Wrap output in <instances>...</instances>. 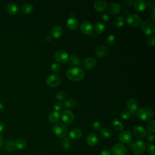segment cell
Listing matches in <instances>:
<instances>
[{"instance_id": "f1b7e54d", "label": "cell", "mask_w": 155, "mask_h": 155, "mask_svg": "<svg viewBox=\"0 0 155 155\" xmlns=\"http://www.w3.org/2000/svg\"><path fill=\"white\" fill-rule=\"evenodd\" d=\"M69 62L71 65H75V66H79L81 64V61L79 58L76 55H71V57L69 58Z\"/></svg>"}, {"instance_id": "6da1fadb", "label": "cell", "mask_w": 155, "mask_h": 155, "mask_svg": "<svg viewBox=\"0 0 155 155\" xmlns=\"http://www.w3.org/2000/svg\"><path fill=\"white\" fill-rule=\"evenodd\" d=\"M67 77L72 81H79L84 77V71L79 67H74L69 68L67 71Z\"/></svg>"}, {"instance_id": "f907efd6", "label": "cell", "mask_w": 155, "mask_h": 155, "mask_svg": "<svg viewBox=\"0 0 155 155\" xmlns=\"http://www.w3.org/2000/svg\"><path fill=\"white\" fill-rule=\"evenodd\" d=\"M154 10H155V7H154L151 11V18L152 20L154 22L155 21V18H154Z\"/></svg>"}, {"instance_id": "d6a6232c", "label": "cell", "mask_w": 155, "mask_h": 155, "mask_svg": "<svg viewBox=\"0 0 155 155\" xmlns=\"http://www.w3.org/2000/svg\"><path fill=\"white\" fill-rule=\"evenodd\" d=\"M113 126L114 130L117 131H121L124 129V126L117 119H114L113 122Z\"/></svg>"}, {"instance_id": "ba28073f", "label": "cell", "mask_w": 155, "mask_h": 155, "mask_svg": "<svg viewBox=\"0 0 155 155\" xmlns=\"http://www.w3.org/2000/svg\"><path fill=\"white\" fill-rule=\"evenodd\" d=\"M46 82L49 87H56L61 83V78L58 74H53L47 77Z\"/></svg>"}, {"instance_id": "7c38bea8", "label": "cell", "mask_w": 155, "mask_h": 155, "mask_svg": "<svg viewBox=\"0 0 155 155\" xmlns=\"http://www.w3.org/2000/svg\"><path fill=\"white\" fill-rule=\"evenodd\" d=\"M108 53V48L105 45H101L96 48L94 55L96 57L102 58L106 56Z\"/></svg>"}, {"instance_id": "b9f144b4", "label": "cell", "mask_w": 155, "mask_h": 155, "mask_svg": "<svg viewBox=\"0 0 155 155\" xmlns=\"http://www.w3.org/2000/svg\"><path fill=\"white\" fill-rule=\"evenodd\" d=\"M65 94L63 91H60L58 92L56 94V98L59 101L63 100L65 98Z\"/></svg>"}, {"instance_id": "277c9868", "label": "cell", "mask_w": 155, "mask_h": 155, "mask_svg": "<svg viewBox=\"0 0 155 155\" xmlns=\"http://www.w3.org/2000/svg\"><path fill=\"white\" fill-rule=\"evenodd\" d=\"M147 148L146 143L142 140H136L132 145V150L134 154L140 155L143 154Z\"/></svg>"}, {"instance_id": "ac0fdd59", "label": "cell", "mask_w": 155, "mask_h": 155, "mask_svg": "<svg viewBox=\"0 0 155 155\" xmlns=\"http://www.w3.org/2000/svg\"><path fill=\"white\" fill-rule=\"evenodd\" d=\"M67 26L71 30H75L78 27V21L76 18L70 17L67 21Z\"/></svg>"}, {"instance_id": "60d3db41", "label": "cell", "mask_w": 155, "mask_h": 155, "mask_svg": "<svg viewBox=\"0 0 155 155\" xmlns=\"http://www.w3.org/2000/svg\"><path fill=\"white\" fill-rule=\"evenodd\" d=\"M63 108V105L62 103L59 102H56L53 104V108L54 110V111H59L61 110H62Z\"/></svg>"}, {"instance_id": "d590c367", "label": "cell", "mask_w": 155, "mask_h": 155, "mask_svg": "<svg viewBox=\"0 0 155 155\" xmlns=\"http://www.w3.org/2000/svg\"><path fill=\"white\" fill-rule=\"evenodd\" d=\"M105 42L108 45H111L115 42V36L113 35H109L105 39Z\"/></svg>"}, {"instance_id": "681fc988", "label": "cell", "mask_w": 155, "mask_h": 155, "mask_svg": "<svg viewBox=\"0 0 155 155\" xmlns=\"http://www.w3.org/2000/svg\"><path fill=\"white\" fill-rule=\"evenodd\" d=\"M5 129V125L4 124L0 122V133H2Z\"/></svg>"}, {"instance_id": "7dc6e473", "label": "cell", "mask_w": 155, "mask_h": 155, "mask_svg": "<svg viewBox=\"0 0 155 155\" xmlns=\"http://www.w3.org/2000/svg\"><path fill=\"white\" fill-rule=\"evenodd\" d=\"M154 3H155L154 0H150V1H148L147 2H146V4L148 7L153 8L154 7Z\"/></svg>"}, {"instance_id": "484cf974", "label": "cell", "mask_w": 155, "mask_h": 155, "mask_svg": "<svg viewBox=\"0 0 155 155\" xmlns=\"http://www.w3.org/2000/svg\"><path fill=\"white\" fill-rule=\"evenodd\" d=\"M60 117L59 112L56 111H51L48 115V120L51 123H57Z\"/></svg>"}, {"instance_id": "e575fe53", "label": "cell", "mask_w": 155, "mask_h": 155, "mask_svg": "<svg viewBox=\"0 0 155 155\" xmlns=\"http://www.w3.org/2000/svg\"><path fill=\"white\" fill-rule=\"evenodd\" d=\"M112 134L111 130L108 127H105L101 129V134L104 138H108L111 136Z\"/></svg>"}, {"instance_id": "7bdbcfd3", "label": "cell", "mask_w": 155, "mask_h": 155, "mask_svg": "<svg viewBox=\"0 0 155 155\" xmlns=\"http://www.w3.org/2000/svg\"><path fill=\"white\" fill-rule=\"evenodd\" d=\"M92 127L94 130H101L102 128V124H101L100 122L99 121H95L94 122H93V124H92Z\"/></svg>"}, {"instance_id": "f546056e", "label": "cell", "mask_w": 155, "mask_h": 155, "mask_svg": "<svg viewBox=\"0 0 155 155\" xmlns=\"http://www.w3.org/2000/svg\"><path fill=\"white\" fill-rule=\"evenodd\" d=\"M33 9V5L30 3H25L24 4L21 8V10L22 12V13H24V14H29L30 13Z\"/></svg>"}, {"instance_id": "bcb514c9", "label": "cell", "mask_w": 155, "mask_h": 155, "mask_svg": "<svg viewBox=\"0 0 155 155\" xmlns=\"http://www.w3.org/2000/svg\"><path fill=\"white\" fill-rule=\"evenodd\" d=\"M147 139L149 142H152L154 139V135L153 133H148L147 135Z\"/></svg>"}, {"instance_id": "44dd1931", "label": "cell", "mask_w": 155, "mask_h": 155, "mask_svg": "<svg viewBox=\"0 0 155 155\" xmlns=\"http://www.w3.org/2000/svg\"><path fill=\"white\" fill-rule=\"evenodd\" d=\"M107 2L103 0H97L94 2V8L99 12H104L107 8Z\"/></svg>"}, {"instance_id": "cb8c5ba5", "label": "cell", "mask_w": 155, "mask_h": 155, "mask_svg": "<svg viewBox=\"0 0 155 155\" xmlns=\"http://www.w3.org/2000/svg\"><path fill=\"white\" fill-rule=\"evenodd\" d=\"M51 34L55 39L59 38L63 34V29L61 26L56 25L53 27L51 30Z\"/></svg>"}, {"instance_id": "30bf717a", "label": "cell", "mask_w": 155, "mask_h": 155, "mask_svg": "<svg viewBox=\"0 0 155 155\" xmlns=\"http://www.w3.org/2000/svg\"><path fill=\"white\" fill-rule=\"evenodd\" d=\"M54 58L58 62L61 64L67 62L69 59L68 54L67 53V52L62 50H59L55 52Z\"/></svg>"}, {"instance_id": "3957f363", "label": "cell", "mask_w": 155, "mask_h": 155, "mask_svg": "<svg viewBox=\"0 0 155 155\" xmlns=\"http://www.w3.org/2000/svg\"><path fill=\"white\" fill-rule=\"evenodd\" d=\"M52 130L54 134L59 138H64L68 134V128L67 126L61 122L54 124Z\"/></svg>"}, {"instance_id": "5b68a950", "label": "cell", "mask_w": 155, "mask_h": 155, "mask_svg": "<svg viewBox=\"0 0 155 155\" xmlns=\"http://www.w3.org/2000/svg\"><path fill=\"white\" fill-rule=\"evenodd\" d=\"M140 28L142 32L147 35L153 34L155 30V27L153 23L148 20H145L143 21V22L141 24Z\"/></svg>"}, {"instance_id": "9a60e30c", "label": "cell", "mask_w": 155, "mask_h": 155, "mask_svg": "<svg viewBox=\"0 0 155 155\" xmlns=\"http://www.w3.org/2000/svg\"><path fill=\"white\" fill-rule=\"evenodd\" d=\"M133 134L137 138L142 139L147 135V131L143 127L137 125L133 128Z\"/></svg>"}, {"instance_id": "2e32d148", "label": "cell", "mask_w": 155, "mask_h": 155, "mask_svg": "<svg viewBox=\"0 0 155 155\" xmlns=\"http://www.w3.org/2000/svg\"><path fill=\"white\" fill-rule=\"evenodd\" d=\"M96 65V61L93 58H87L83 62V67L87 70H92Z\"/></svg>"}, {"instance_id": "8fae6325", "label": "cell", "mask_w": 155, "mask_h": 155, "mask_svg": "<svg viewBox=\"0 0 155 155\" xmlns=\"http://www.w3.org/2000/svg\"><path fill=\"white\" fill-rule=\"evenodd\" d=\"M80 30L84 35H91L93 31V27L90 22L84 21L81 24Z\"/></svg>"}, {"instance_id": "7402d4cb", "label": "cell", "mask_w": 155, "mask_h": 155, "mask_svg": "<svg viewBox=\"0 0 155 155\" xmlns=\"http://www.w3.org/2000/svg\"><path fill=\"white\" fill-rule=\"evenodd\" d=\"M4 150L9 153H12L15 151L16 146L15 142H14L12 140H8L4 143Z\"/></svg>"}, {"instance_id": "8d00e7d4", "label": "cell", "mask_w": 155, "mask_h": 155, "mask_svg": "<svg viewBox=\"0 0 155 155\" xmlns=\"http://www.w3.org/2000/svg\"><path fill=\"white\" fill-rule=\"evenodd\" d=\"M120 116H121V117L123 119L127 120V119H128L130 117L131 114H130V113L128 110H123V111H122L120 112Z\"/></svg>"}, {"instance_id": "4dcf8cb0", "label": "cell", "mask_w": 155, "mask_h": 155, "mask_svg": "<svg viewBox=\"0 0 155 155\" xmlns=\"http://www.w3.org/2000/svg\"><path fill=\"white\" fill-rule=\"evenodd\" d=\"M61 147L65 150H69L71 147V142L68 137H64L61 141Z\"/></svg>"}, {"instance_id": "5bb4252c", "label": "cell", "mask_w": 155, "mask_h": 155, "mask_svg": "<svg viewBox=\"0 0 155 155\" xmlns=\"http://www.w3.org/2000/svg\"><path fill=\"white\" fill-rule=\"evenodd\" d=\"M127 107L130 114H134L137 111L138 108L137 102L134 99H130L127 102Z\"/></svg>"}, {"instance_id": "52a82bcc", "label": "cell", "mask_w": 155, "mask_h": 155, "mask_svg": "<svg viewBox=\"0 0 155 155\" xmlns=\"http://www.w3.org/2000/svg\"><path fill=\"white\" fill-rule=\"evenodd\" d=\"M61 119L66 124H71L74 120V114L70 110H65L61 113Z\"/></svg>"}, {"instance_id": "836d02e7", "label": "cell", "mask_w": 155, "mask_h": 155, "mask_svg": "<svg viewBox=\"0 0 155 155\" xmlns=\"http://www.w3.org/2000/svg\"><path fill=\"white\" fill-rule=\"evenodd\" d=\"M77 102L76 100L73 99H70L64 102V105L68 108H74L76 106Z\"/></svg>"}, {"instance_id": "f35d334b", "label": "cell", "mask_w": 155, "mask_h": 155, "mask_svg": "<svg viewBox=\"0 0 155 155\" xmlns=\"http://www.w3.org/2000/svg\"><path fill=\"white\" fill-rule=\"evenodd\" d=\"M147 44L151 47L155 45V36L154 35H150L147 39Z\"/></svg>"}, {"instance_id": "f5cc1de1", "label": "cell", "mask_w": 155, "mask_h": 155, "mask_svg": "<svg viewBox=\"0 0 155 155\" xmlns=\"http://www.w3.org/2000/svg\"><path fill=\"white\" fill-rule=\"evenodd\" d=\"M3 144H4V139H3L2 136H1L0 135V149H1V148L2 147V146Z\"/></svg>"}, {"instance_id": "db71d44e", "label": "cell", "mask_w": 155, "mask_h": 155, "mask_svg": "<svg viewBox=\"0 0 155 155\" xmlns=\"http://www.w3.org/2000/svg\"><path fill=\"white\" fill-rule=\"evenodd\" d=\"M4 108H5L4 105L2 103H0V111H3L4 110Z\"/></svg>"}, {"instance_id": "c3c4849f", "label": "cell", "mask_w": 155, "mask_h": 155, "mask_svg": "<svg viewBox=\"0 0 155 155\" xmlns=\"http://www.w3.org/2000/svg\"><path fill=\"white\" fill-rule=\"evenodd\" d=\"M101 155H111V153L110 150L104 149L101 152Z\"/></svg>"}, {"instance_id": "74e56055", "label": "cell", "mask_w": 155, "mask_h": 155, "mask_svg": "<svg viewBox=\"0 0 155 155\" xmlns=\"http://www.w3.org/2000/svg\"><path fill=\"white\" fill-rule=\"evenodd\" d=\"M147 129L151 133H154L155 131V121L151 120L147 125Z\"/></svg>"}, {"instance_id": "e0dca14e", "label": "cell", "mask_w": 155, "mask_h": 155, "mask_svg": "<svg viewBox=\"0 0 155 155\" xmlns=\"http://www.w3.org/2000/svg\"><path fill=\"white\" fill-rule=\"evenodd\" d=\"M6 11L9 15H15L19 12V8L16 4L10 3L6 6Z\"/></svg>"}, {"instance_id": "11a10c76", "label": "cell", "mask_w": 155, "mask_h": 155, "mask_svg": "<svg viewBox=\"0 0 155 155\" xmlns=\"http://www.w3.org/2000/svg\"><path fill=\"white\" fill-rule=\"evenodd\" d=\"M51 38L50 36L48 35V36H46V38H45V41H46L50 42V41H51Z\"/></svg>"}, {"instance_id": "7a4b0ae2", "label": "cell", "mask_w": 155, "mask_h": 155, "mask_svg": "<svg viewBox=\"0 0 155 155\" xmlns=\"http://www.w3.org/2000/svg\"><path fill=\"white\" fill-rule=\"evenodd\" d=\"M136 116L143 121L150 120L154 116V112L152 109L147 107H143L136 112Z\"/></svg>"}, {"instance_id": "9c48e42d", "label": "cell", "mask_w": 155, "mask_h": 155, "mask_svg": "<svg viewBox=\"0 0 155 155\" xmlns=\"http://www.w3.org/2000/svg\"><path fill=\"white\" fill-rule=\"evenodd\" d=\"M113 155H127V151L126 147L122 143H116L111 148Z\"/></svg>"}, {"instance_id": "4316f807", "label": "cell", "mask_w": 155, "mask_h": 155, "mask_svg": "<svg viewBox=\"0 0 155 155\" xmlns=\"http://www.w3.org/2000/svg\"><path fill=\"white\" fill-rule=\"evenodd\" d=\"M93 29L94 30V31L96 33L101 34L104 31V30L105 29V26L103 23H102L101 22H97L95 23Z\"/></svg>"}, {"instance_id": "4fadbf2b", "label": "cell", "mask_w": 155, "mask_h": 155, "mask_svg": "<svg viewBox=\"0 0 155 155\" xmlns=\"http://www.w3.org/2000/svg\"><path fill=\"white\" fill-rule=\"evenodd\" d=\"M132 138V133L128 130H125L121 132L119 136V140L122 143H129L131 140Z\"/></svg>"}, {"instance_id": "d4e9b609", "label": "cell", "mask_w": 155, "mask_h": 155, "mask_svg": "<svg viewBox=\"0 0 155 155\" xmlns=\"http://www.w3.org/2000/svg\"><path fill=\"white\" fill-rule=\"evenodd\" d=\"M70 137L74 140H78L82 136V132L78 128H73L69 133Z\"/></svg>"}, {"instance_id": "816d5d0a", "label": "cell", "mask_w": 155, "mask_h": 155, "mask_svg": "<svg viewBox=\"0 0 155 155\" xmlns=\"http://www.w3.org/2000/svg\"><path fill=\"white\" fill-rule=\"evenodd\" d=\"M125 3L127 5H132L134 3V1H125Z\"/></svg>"}, {"instance_id": "8992f818", "label": "cell", "mask_w": 155, "mask_h": 155, "mask_svg": "<svg viewBox=\"0 0 155 155\" xmlns=\"http://www.w3.org/2000/svg\"><path fill=\"white\" fill-rule=\"evenodd\" d=\"M141 18L136 14L129 15L127 18V24L132 27H137L141 24Z\"/></svg>"}, {"instance_id": "d6986e66", "label": "cell", "mask_w": 155, "mask_h": 155, "mask_svg": "<svg viewBox=\"0 0 155 155\" xmlns=\"http://www.w3.org/2000/svg\"><path fill=\"white\" fill-rule=\"evenodd\" d=\"M133 6L134 9L136 11L142 12L145 10L147 4H146V2L143 0H137L136 1H134Z\"/></svg>"}, {"instance_id": "f6af8a7d", "label": "cell", "mask_w": 155, "mask_h": 155, "mask_svg": "<svg viewBox=\"0 0 155 155\" xmlns=\"http://www.w3.org/2000/svg\"><path fill=\"white\" fill-rule=\"evenodd\" d=\"M101 18L103 21L104 22H107L110 19V16L107 13H104L101 16Z\"/></svg>"}, {"instance_id": "ffe728a7", "label": "cell", "mask_w": 155, "mask_h": 155, "mask_svg": "<svg viewBox=\"0 0 155 155\" xmlns=\"http://www.w3.org/2000/svg\"><path fill=\"white\" fill-rule=\"evenodd\" d=\"M108 10L111 15H116L119 13L120 11V5L117 2H113L109 5Z\"/></svg>"}, {"instance_id": "ee69618b", "label": "cell", "mask_w": 155, "mask_h": 155, "mask_svg": "<svg viewBox=\"0 0 155 155\" xmlns=\"http://www.w3.org/2000/svg\"><path fill=\"white\" fill-rule=\"evenodd\" d=\"M147 151L148 153L150 155H154L155 154V150H154V145L153 144L149 145L147 147Z\"/></svg>"}, {"instance_id": "1f68e13d", "label": "cell", "mask_w": 155, "mask_h": 155, "mask_svg": "<svg viewBox=\"0 0 155 155\" xmlns=\"http://www.w3.org/2000/svg\"><path fill=\"white\" fill-rule=\"evenodd\" d=\"M15 146L19 150H23L26 147L27 142L23 139H19L15 142Z\"/></svg>"}, {"instance_id": "ab89813d", "label": "cell", "mask_w": 155, "mask_h": 155, "mask_svg": "<svg viewBox=\"0 0 155 155\" xmlns=\"http://www.w3.org/2000/svg\"><path fill=\"white\" fill-rule=\"evenodd\" d=\"M51 69L52 71H53L54 73L59 72L61 70V65L57 62L53 63L51 65Z\"/></svg>"}, {"instance_id": "603a6c76", "label": "cell", "mask_w": 155, "mask_h": 155, "mask_svg": "<svg viewBox=\"0 0 155 155\" xmlns=\"http://www.w3.org/2000/svg\"><path fill=\"white\" fill-rule=\"evenodd\" d=\"M87 143L90 146H94L98 143V137L94 133L89 134L87 137Z\"/></svg>"}, {"instance_id": "83f0119b", "label": "cell", "mask_w": 155, "mask_h": 155, "mask_svg": "<svg viewBox=\"0 0 155 155\" xmlns=\"http://www.w3.org/2000/svg\"><path fill=\"white\" fill-rule=\"evenodd\" d=\"M125 22V19L122 16H116L113 21V24L115 27H120L123 26Z\"/></svg>"}]
</instances>
